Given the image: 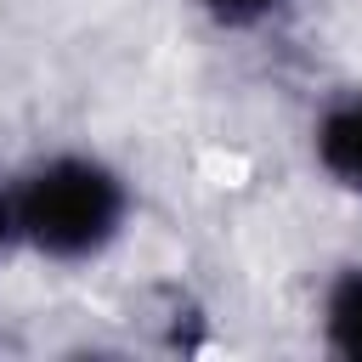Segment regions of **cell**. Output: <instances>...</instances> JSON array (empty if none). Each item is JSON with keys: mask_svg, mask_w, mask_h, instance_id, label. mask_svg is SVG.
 I'll return each mask as SVG.
<instances>
[{"mask_svg": "<svg viewBox=\"0 0 362 362\" xmlns=\"http://www.w3.org/2000/svg\"><path fill=\"white\" fill-rule=\"evenodd\" d=\"M136 317H141V328H147L164 351H192L198 334H187V328H204L209 311L198 305V294H192L187 283H153V288L136 294Z\"/></svg>", "mask_w": 362, "mask_h": 362, "instance_id": "4", "label": "cell"}, {"mask_svg": "<svg viewBox=\"0 0 362 362\" xmlns=\"http://www.w3.org/2000/svg\"><path fill=\"white\" fill-rule=\"evenodd\" d=\"M300 0H192V11L221 28V34H260L272 23H283Z\"/></svg>", "mask_w": 362, "mask_h": 362, "instance_id": "5", "label": "cell"}, {"mask_svg": "<svg viewBox=\"0 0 362 362\" xmlns=\"http://www.w3.org/2000/svg\"><path fill=\"white\" fill-rule=\"evenodd\" d=\"M311 164L334 192L362 198V85H345L317 107V119H311Z\"/></svg>", "mask_w": 362, "mask_h": 362, "instance_id": "2", "label": "cell"}, {"mask_svg": "<svg viewBox=\"0 0 362 362\" xmlns=\"http://www.w3.org/2000/svg\"><path fill=\"white\" fill-rule=\"evenodd\" d=\"M23 255V215H17V175L0 170V260Z\"/></svg>", "mask_w": 362, "mask_h": 362, "instance_id": "6", "label": "cell"}, {"mask_svg": "<svg viewBox=\"0 0 362 362\" xmlns=\"http://www.w3.org/2000/svg\"><path fill=\"white\" fill-rule=\"evenodd\" d=\"M17 215H23V255L45 266H90L113 255L136 215L130 175L90 147L40 153L17 170Z\"/></svg>", "mask_w": 362, "mask_h": 362, "instance_id": "1", "label": "cell"}, {"mask_svg": "<svg viewBox=\"0 0 362 362\" xmlns=\"http://www.w3.org/2000/svg\"><path fill=\"white\" fill-rule=\"evenodd\" d=\"M317 339L339 362H362V260L328 272L317 294Z\"/></svg>", "mask_w": 362, "mask_h": 362, "instance_id": "3", "label": "cell"}]
</instances>
